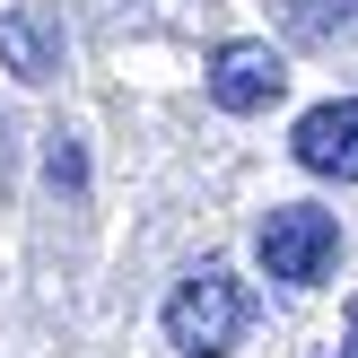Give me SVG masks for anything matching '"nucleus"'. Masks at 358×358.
Instances as JSON below:
<instances>
[{
    "instance_id": "obj_1",
    "label": "nucleus",
    "mask_w": 358,
    "mask_h": 358,
    "mask_svg": "<svg viewBox=\"0 0 358 358\" xmlns=\"http://www.w3.org/2000/svg\"><path fill=\"white\" fill-rule=\"evenodd\" d=\"M245 324H254V297H245V280L219 271V262H201V271L166 297V341L192 350V358H227L245 341Z\"/></svg>"
},
{
    "instance_id": "obj_2",
    "label": "nucleus",
    "mask_w": 358,
    "mask_h": 358,
    "mask_svg": "<svg viewBox=\"0 0 358 358\" xmlns=\"http://www.w3.org/2000/svg\"><path fill=\"white\" fill-rule=\"evenodd\" d=\"M254 245H262V271H271V280L315 289V280H332V262H341V219L315 210V201H280Z\"/></svg>"
},
{
    "instance_id": "obj_3",
    "label": "nucleus",
    "mask_w": 358,
    "mask_h": 358,
    "mask_svg": "<svg viewBox=\"0 0 358 358\" xmlns=\"http://www.w3.org/2000/svg\"><path fill=\"white\" fill-rule=\"evenodd\" d=\"M297 166L306 175H341V184H358V96H332L315 105L306 122H297Z\"/></svg>"
},
{
    "instance_id": "obj_5",
    "label": "nucleus",
    "mask_w": 358,
    "mask_h": 358,
    "mask_svg": "<svg viewBox=\"0 0 358 358\" xmlns=\"http://www.w3.org/2000/svg\"><path fill=\"white\" fill-rule=\"evenodd\" d=\"M0 44H9V62H17V79H44V70H52V52H44V35H35L27 17H0Z\"/></svg>"
},
{
    "instance_id": "obj_4",
    "label": "nucleus",
    "mask_w": 358,
    "mask_h": 358,
    "mask_svg": "<svg viewBox=\"0 0 358 358\" xmlns=\"http://www.w3.org/2000/svg\"><path fill=\"white\" fill-rule=\"evenodd\" d=\"M280 87H289V62H280L271 44H227L219 62H210V96H219L227 114H262Z\"/></svg>"
},
{
    "instance_id": "obj_6",
    "label": "nucleus",
    "mask_w": 358,
    "mask_h": 358,
    "mask_svg": "<svg viewBox=\"0 0 358 358\" xmlns=\"http://www.w3.org/2000/svg\"><path fill=\"white\" fill-rule=\"evenodd\" d=\"M324 358H358V306L341 315V332H332V350H324Z\"/></svg>"
}]
</instances>
